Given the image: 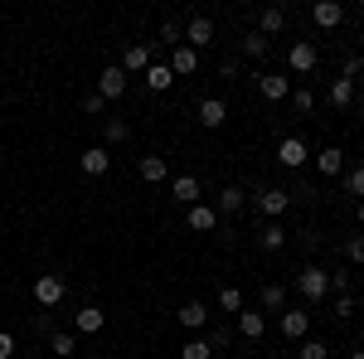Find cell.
Segmentation results:
<instances>
[{
  "mask_svg": "<svg viewBox=\"0 0 364 359\" xmlns=\"http://www.w3.org/2000/svg\"><path fill=\"white\" fill-rule=\"evenodd\" d=\"M243 204H248V190H238V185H224V190H219V199H214L219 219H224V214H238Z\"/></svg>",
  "mask_w": 364,
  "mask_h": 359,
  "instance_id": "cell-20",
  "label": "cell"
},
{
  "mask_svg": "<svg viewBox=\"0 0 364 359\" xmlns=\"http://www.w3.org/2000/svg\"><path fill=\"white\" fill-rule=\"evenodd\" d=\"M345 359H364V350H350V355H345Z\"/></svg>",
  "mask_w": 364,
  "mask_h": 359,
  "instance_id": "cell-45",
  "label": "cell"
},
{
  "mask_svg": "<svg viewBox=\"0 0 364 359\" xmlns=\"http://www.w3.org/2000/svg\"><path fill=\"white\" fill-rule=\"evenodd\" d=\"M257 248L262 252H282L287 248V228H282V223H267V228L257 233Z\"/></svg>",
  "mask_w": 364,
  "mask_h": 359,
  "instance_id": "cell-25",
  "label": "cell"
},
{
  "mask_svg": "<svg viewBox=\"0 0 364 359\" xmlns=\"http://www.w3.org/2000/svg\"><path fill=\"white\" fill-rule=\"evenodd\" d=\"M185 44H190V49H209V44H214V20H209V15H190V25H185Z\"/></svg>",
  "mask_w": 364,
  "mask_h": 359,
  "instance_id": "cell-9",
  "label": "cell"
},
{
  "mask_svg": "<svg viewBox=\"0 0 364 359\" xmlns=\"http://www.w3.org/2000/svg\"><path fill=\"white\" fill-rule=\"evenodd\" d=\"M345 262L364 267V233H350V238H345Z\"/></svg>",
  "mask_w": 364,
  "mask_h": 359,
  "instance_id": "cell-33",
  "label": "cell"
},
{
  "mask_svg": "<svg viewBox=\"0 0 364 359\" xmlns=\"http://www.w3.org/2000/svg\"><path fill=\"white\" fill-rule=\"evenodd\" d=\"M49 350H54L58 359H73V355H78V335H73V331H54V335H49Z\"/></svg>",
  "mask_w": 364,
  "mask_h": 359,
  "instance_id": "cell-26",
  "label": "cell"
},
{
  "mask_svg": "<svg viewBox=\"0 0 364 359\" xmlns=\"http://www.w3.org/2000/svg\"><path fill=\"white\" fill-rule=\"evenodd\" d=\"M146 68H151V44H132L122 54V73L132 78V73H146Z\"/></svg>",
  "mask_w": 364,
  "mask_h": 359,
  "instance_id": "cell-18",
  "label": "cell"
},
{
  "mask_svg": "<svg viewBox=\"0 0 364 359\" xmlns=\"http://www.w3.org/2000/svg\"><path fill=\"white\" fill-rule=\"evenodd\" d=\"M127 136H132V127H127L122 117H112V122H102V146H107V151H112V146H122Z\"/></svg>",
  "mask_w": 364,
  "mask_h": 359,
  "instance_id": "cell-28",
  "label": "cell"
},
{
  "mask_svg": "<svg viewBox=\"0 0 364 359\" xmlns=\"http://www.w3.org/2000/svg\"><path fill=\"white\" fill-rule=\"evenodd\" d=\"M267 49H272V39H267V34H257V29L243 34V54H248V58H267Z\"/></svg>",
  "mask_w": 364,
  "mask_h": 359,
  "instance_id": "cell-30",
  "label": "cell"
},
{
  "mask_svg": "<svg viewBox=\"0 0 364 359\" xmlns=\"http://www.w3.org/2000/svg\"><path fill=\"white\" fill-rule=\"evenodd\" d=\"M228 345V326H214V331H209V350H224Z\"/></svg>",
  "mask_w": 364,
  "mask_h": 359,
  "instance_id": "cell-40",
  "label": "cell"
},
{
  "mask_svg": "<svg viewBox=\"0 0 364 359\" xmlns=\"http://www.w3.org/2000/svg\"><path fill=\"white\" fill-rule=\"evenodd\" d=\"M257 92H262L267 102H287V97H291V78H287V73H257Z\"/></svg>",
  "mask_w": 364,
  "mask_h": 359,
  "instance_id": "cell-11",
  "label": "cell"
},
{
  "mask_svg": "<svg viewBox=\"0 0 364 359\" xmlns=\"http://www.w3.org/2000/svg\"><path fill=\"white\" fill-rule=\"evenodd\" d=\"M282 29H287V10H282V5H267V10L257 15V34L272 39V34H282Z\"/></svg>",
  "mask_w": 364,
  "mask_h": 359,
  "instance_id": "cell-23",
  "label": "cell"
},
{
  "mask_svg": "<svg viewBox=\"0 0 364 359\" xmlns=\"http://www.w3.org/2000/svg\"><path fill=\"white\" fill-rule=\"evenodd\" d=\"M141 78H146L151 92H170V87H175V73H170V63H161V58H151V68H146Z\"/></svg>",
  "mask_w": 364,
  "mask_h": 359,
  "instance_id": "cell-16",
  "label": "cell"
},
{
  "mask_svg": "<svg viewBox=\"0 0 364 359\" xmlns=\"http://www.w3.org/2000/svg\"><path fill=\"white\" fill-rule=\"evenodd\" d=\"M136 175L146 180V185H166V180H170L166 156H141V161H136Z\"/></svg>",
  "mask_w": 364,
  "mask_h": 359,
  "instance_id": "cell-14",
  "label": "cell"
},
{
  "mask_svg": "<svg viewBox=\"0 0 364 359\" xmlns=\"http://www.w3.org/2000/svg\"><path fill=\"white\" fill-rule=\"evenodd\" d=\"M195 122L204 127V132H219V127L228 122V102L224 97H204V102L195 107Z\"/></svg>",
  "mask_w": 364,
  "mask_h": 359,
  "instance_id": "cell-6",
  "label": "cell"
},
{
  "mask_svg": "<svg viewBox=\"0 0 364 359\" xmlns=\"http://www.w3.org/2000/svg\"><path fill=\"white\" fill-rule=\"evenodd\" d=\"M287 102H291V107L301 112V117H306V112L316 107V97H311V87H291V97H287Z\"/></svg>",
  "mask_w": 364,
  "mask_h": 359,
  "instance_id": "cell-36",
  "label": "cell"
},
{
  "mask_svg": "<svg viewBox=\"0 0 364 359\" xmlns=\"http://www.w3.org/2000/svg\"><path fill=\"white\" fill-rule=\"evenodd\" d=\"M316 170H321V175H345V151H340V146L316 151Z\"/></svg>",
  "mask_w": 364,
  "mask_h": 359,
  "instance_id": "cell-24",
  "label": "cell"
},
{
  "mask_svg": "<svg viewBox=\"0 0 364 359\" xmlns=\"http://www.w3.org/2000/svg\"><path fill=\"white\" fill-rule=\"evenodd\" d=\"M257 301H262V311H282V306H287V286H282V282H267V286L257 291Z\"/></svg>",
  "mask_w": 364,
  "mask_h": 359,
  "instance_id": "cell-29",
  "label": "cell"
},
{
  "mask_svg": "<svg viewBox=\"0 0 364 359\" xmlns=\"http://www.w3.org/2000/svg\"><path fill=\"white\" fill-rule=\"evenodd\" d=\"M331 311H336V316H355V296H350V291H345V296H331Z\"/></svg>",
  "mask_w": 364,
  "mask_h": 359,
  "instance_id": "cell-38",
  "label": "cell"
},
{
  "mask_svg": "<svg viewBox=\"0 0 364 359\" xmlns=\"http://www.w3.org/2000/svg\"><path fill=\"white\" fill-rule=\"evenodd\" d=\"M78 170H83L87 180H102V175L112 170V151H107V146H87L83 156H78Z\"/></svg>",
  "mask_w": 364,
  "mask_h": 359,
  "instance_id": "cell-5",
  "label": "cell"
},
{
  "mask_svg": "<svg viewBox=\"0 0 364 359\" xmlns=\"http://www.w3.org/2000/svg\"><path fill=\"white\" fill-rule=\"evenodd\" d=\"M252 209L262 214L267 223H277L287 209H291V194L287 190H277V185H262V190H252Z\"/></svg>",
  "mask_w": 364,
  "mask_h": 359,
  "instance_id": "cell-2",
  "label": "cell"
},
{
  "mask_svg": "<svg viewBox=\"0 0 364 359\" xmlns=\"http://www.w3.org/2000/svg\"><path fill=\"white\" fill-rule=\"evenodd\" d=\"M219 78H238V58H224L219 63Z\"/></svg>",
  "mask_w": 364,
  "mask_h": 359,
  "instance_id": "cell-43",
  "label": "cell"
},
{
  "mask_svg": "<svg viewBox=\"0 0 364 359\" xmlns=\"http://www.w3.org/2000/svg\"><path fill=\"white\" fill-rule=\"evenodd\" d=\"M102 107H107V102H102L97 92H87V97H83V112H87V117H97V112H102Z\"/></svg>",
  "mask_w": 364,
  "mask_h": 359,
  "instance_id": "cell-42",
  "label": "cell"
},
{
  "mask_svg": "<svg viewBox=\"0 0 364 359\" xmlns=\"http://www.w3.org/2000/svg\"><path fill=\"white\" fill-rule=\"evenodd\" d=\"M180 359H214V350H209V340H185V345H180Z\"/></svg>",
  "mask_w": 364,
  "mask_h": 359,
  "instance_id": "cell-32",
  "label": "cell"
},
{
  "mask_svg": "<svg viewBox=\"0 0 364 359\" xmlns=\"http://www.w3.org/2000/svg\"><path fill=\"white\" fill-rule=\"evenodd\" d=\"M185 223H190V233H214V228H219V209L199 199V204L185 209Z\"/></svg>",
  "mask_w": 364,
  "mask_h": 359,
  "instance_id": "cell-7",
  "label": "cell"
},
{
  "mask_svg": "<svg viewBox=\"0 0 364 359\" xmlns=\"http://www.w3.org/2000/svg\"><path fill=\"white\" fill-rule=\"evenodd\" d=\"M175 321H180L185 331H204V326H209V306L204 301H185L180 311H175Z\"/></svg>",
  "mask_w": 364,
  "mask_h": 359,
  "instance_id": "cell-15",
  "label": "cell"
},
{
  "mask_svg": "<svg viewBox=\"0 0 364 359\" xmlns=\"http://www.w3.org/2000/svg\"><path fill=\"white\" fill-rule=\"evenodd\" d=\"M73 321H78V335H97L102 326H107V311H102V306H83Z\"/></svg>",
  "mask_w": 364,
  "mask_h": 359,
  "instance_id": "cell-21",
  "label": "cell"
},
{
  "mask_svg": "<svg viewBox=\"0 0 364 359\" xmlns=\"http://www.w3.org/2000/svg\"><path fill=\"white\" fill-rule=\"evenodd\" d=\"M291 286H296V296H301V301L306 306H321L326 301V296H331V272H326V267H301V272L291 277Z\"/></svg>",
  "mask_w": 364,
  "mask_h": 359,
  "instance_id": "cell-1",
  "label": "cell"
},
{
  "mask_svg": "<svg viewBox=\"0 0 364 359\" xmlns=\"http://www.w3.org/2000/svg\"><path fill=\"white\" fill-rule=\"evenodd\" d=\"M350 291V272H331V296H345Z\"/></svg>",
  "mask_w": 364,
  "mask_h": 359,
  "instance_id": "cell-39",
  "label": "cell"
},
{
  "mask_svg": "<svg viewBox=\"0 0 364 359\" xmlns=\"http://www.w3.org/2000/svg\"><path fill=\"white\" fill-rule=\"evenodd\" d=\"M0 359H15V335L0 331Z\"/></svg>",
  "mask_w": 364,
  "mask_h": 359,
  "instance_id": "cell-41",
  "label": "cell"
},
{
  "mask_svg": "<svg viewBox=\"0 0 364 359\" xmlns=\"http://www.w3.org/2000/svg\"><path fill=\"white\" fill-rule=\"evenodd\" d=\"M360 87H364V73H360Z\"/></svg>",
  "mask_w": 364,
  "mask_h": 359,
  "instance_id": "cell-47",
  "label": "cell"
},
{
  "mask_svg": "<svg viewBox=\"0 0 364 359\" xmlns=\"http://www.w3.org/2000/svg\"><path fill=\"white\" fill-rule=\"evenodd\" d=\"M127 83H132V78L122 73V63H107V68L97 73V87H92V92H97L102 102H117V97L127 92Z\"/></svg>",
  "mask_w": 364,
  "mask_h": 359,
  "instance_id": "cell-4",
  "label": "cell"
},
{
  "mask_svg": "<svg viewBox=\"0 0 364 359\" xmlns=\"http://www.w3.org/2000/svg\"><path fill=\"white\" fill-rule=\"evenodd\" d=\"M355 214H360V228H364V199H360V209H355Z\"/></svg>",
  "mask_w": 364,
  "mask_h": 359,
  "instance_id": "cell-46",
  "label": "cell"
},
{
  "mask_svg": "<svg viewBox=\"0 0 364 359\" xmlns=\"http://www.w3.org/2000/svg\"><path fill=\"white\" fill-rule=\"evenodd\" d=\"M355 92H360V83H350V78H336V83H331V107H350V102H355Z\"/></svg>",
  "mask_w": 364,
  "mask_h": 359,
  "instance_id": "cell-27",
  "label": "cell"
},
{
  "mask_svg": "<svg viewBox=\"0 0 364 359\" xmlns=\"http://www.w3.org/2000/svg\"><path fill=\"white\" fill-rule=\"evenodd\" d=\"M311 20H316L321 29H336L340 20H345V5H336V0H316V5H311Z\"/></svg>",
  "mask_w": 364,
  "mask_h": 359,
  "instance_id": "cell-17",
  "label": "cell"
},
{
  "mask_svg": "<svg viewBox=\"0 0 364 359\" xmlns=\"http://www.w3.org/2000/svg\"><path fill=\"white\" fill-rule=\"evenodd\" d=\"M219 311H233V316H238V311H243V291H238V286H224V291H219Z\"/></svg>",
  "mask_w": 364,
  "mask_h": 359,
  "instance_id": "cell-35",
  "label": "cell"
},
{
  "mask_svg": "<svg viewBox=\"0 0 364 359\" xmlns=\"http://www.w3.org/2000/svg\"><path fill=\"white\" fill-rule=\"evenodd\" d=\"M34 335H54V311H34Z\"/></svg>",
  "mask_w": 364,
  "mask_h": 359,
  "instance_id": "cell-37",
  "label": "cell"
},
{
  "mask_svg": "<svg viewBox=\"0 0 364 359\" xmlns=\"http://www.w3.org/2000/svg\"><path fill=\"white\" fill-rule=\"evenodd\" d=\"M316 63H321V54H316V44H311V39H296V44L287 49V68H291V73H311Z\"/></svg>",
  "mask_w": 364,
  "mask_h": 359,
  "instance_id": "cell-10",
  "label": "cell"
},
{
  "mask_svg": "<svg viewBox=\"0 0 364 359\" xmlns=\"http://www.w3.org/2000/svg\"><path fill=\"white\" fill-rule=\"evenodd\" d=\"M296 359H331V345H326V340H316V335H306V340L296 345Z\"/></svg>",
  "mask_w": 364,
  "mask_h": 359,
  "instance_id": "cell-31",
  "label": "cell"
},
{
  "mask_svg": "<svg viewBox=\"0 0 364 359\" xmlns=\"http://www.w3.org/2000/svg\"><path fill=\"white\" fill-rule=\"evenodd\" d=\"M262 331H267V316L262 311H238V335L243 340H262Z\"/></svg>",
  "mask_w": 364,
  "mask_h": 359,
  "instance_id": "cell-22",
  "label": "cell"
},
{
  "mask_svg": "<svg viewBox=\"0 0 364 359\" xmlns=\"http://www.w3.org/2000/svg\"><path fill=\"white\" fill-rule=\"evenodd\" d=\"M170 194H175V199L190 209V204H199V194H204V190H199L195 175H175V180H170Z\"/></svg>",
  "mask_w": 364,
  "mask_h": 359,
  "instance_id": "cell-19",
  "label": "cell"
},
{
  "mask_svg": "<svg viewBox=\"0 0 364 359\" xmlns=\"http://www.w3.org/2000/svg\"><path fill=\"white\" fill-rule=\"evenodd\" d=\"M355 102H360V112H364V87H360V92H355Z\"/></svg>",
  "mask_w": 364,
  "mask_h": 359,
  "instance_id": "cell-44",
  "label": "cell"
},
{
  "mask_svg": "<svg viewBox=\"0 0 364 359\" xmlns=\"http://www.w3.org/2000/svg\"><path fill=\"white\" fill-rule=\"evenodd\" d=\"M63 296H68V282H63L58 272H39L34 277V301H39V311H54Z\"/></svg>",
  "mask_w": 364,
  "mask_h": 359,
  "instance_id": "cell-3",
  "label": "cell"
},
{
  "mask_svg": "<svg viewBox=\"0 0 364 359\" xmlns=\"http://www.w3.org/2000/svg\"><path fill=\"white\" fill-rule=\"evenodd\" d=\"M306 156H311V146H306L301 136H282V141H277V166L296 170V166H306Z\"/></svg>",
  "mask_w": 364,
  "mask_h": 359,
  "instance_id": "cell-8",
  "label": "cell"
},
{
  "mask_svg": "<svg viewBox=\"0 0 364 359\" xmlns=\"http://www.w3.org/2000/svg\"><path fill=\"white\" fill-rule=\"evenodd\" d=\"M170 73H175V83H180V78H195V73H199V54L190 49V44L170 49Z\"/></svg>",
  "mask_w": 364,
  "mask_h": 359,
  "instance_id": "cell-12",
  "label": "cell"
},
{
  "mask_svg": "<svg viewBox=\"0 0 364 359\" xmlns=\"http://www.w3.org/2000/svg\"><path fill=\"white\" fill-rule=\"evenodd\" d=\"M282 335H287V340H306L311 335V311H301V306H296V311H282Z\"/></svg>",
  "mask_w": 364,
  "mask_h": 359,
  "instance_id": "cell-13",
  "label": "cell"
},
{
  "mask_svg": "<svg viewBox=\"0 0 364 359\" xmlns=\"http://www.w3.org/2000/svg\"><path fill=\"white\" fill-rule=\"evenodd\" d=\"M345 194L364 199V166H350V170H345Z\"/></svg>",
  "mask_w": 364,
  "mask_h": 359,
  "instance_id": "cell-34",
  "label": "cell"
}]
</instances>
